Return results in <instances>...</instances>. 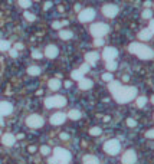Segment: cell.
Masks as SVG:
<instances>
[{
  "label": "cell",
  "mask_w": 154,
  "mask_h": 164,
  "mask_svg": "<svg viewBox=\"0 0 154 164\" xmlns=\"http://www.w3.org/2000/svg\"><path fill=\"white\" fill-rule=\"evenodd\" d=\"M128 51L131 52L132 55H135L137 58L143 59V61H147V59H153L154 58V51L151 48L145 46L143 43H138V42H132L128 46Z\"/></svg>",
  "instance_id": "cell-1"
},
{
  "label": "cell",
  "mask_w": 154,
  "mask_h": 164,
  "mask_svg": "<svg viewBox=\"0 0 154 164\" xmlns=\"http://www.w3.org/2000/svg\"><path fill=\"white\" fill-rule=\"evenodd\" d=\"M135 97H137V88L135 87H122L121 89L114 95V99H115L118 104H128V102H131Z\"/></svg>",
  "instance_id": "cell-2"
},
{
  "label": "cell",
  "mask_w": 154,
  "mask_h": 164,
  "mask_svg": "<svg viewBox=\"0 0 154 164\" xmlns=\"http://www.w3.org/2000/svg\"><path fill=\"white\" fill-rule=\"evenodd\" d=\"M110 32V26L107 25V23H94V25H91V27H89V33L95 38V39H102V36H105L107 33Z\"/></svg>",
  "instance_id": "cell-3"
},
{
  "label": "cell",
  "mask_w": 154,
  "mask_h": 164,
  "mask_svg": "<svg viewBox=\"0 0 154 164\" xmlns=\"http://www.w3.org/2000/svg\"><path fill=\"white\" fill-rule=\"evenodd\" d=\"M66 105V98L64 95H55V97H48L45 99V107L46 108H62Z\"/></svg>",
  "instance_id": "cell-4"
},
{
  "label": "cell",
  "mask_w": 154,
  "mask_h": 164,
  "mask_svg": "<svg viewBox=\"0 0 154 164\" xmlns=\"http://www.w3.org/2000/svg\"><path fill=\"white\" fill-rule=\"evenodd\" d=\"M120 150H121V144L115 138H111L108 141H105V144H104V151L107 154H110V155H117L120 153Z\"/></svg>",
  "instance_id": "cell-5"
},
{
  "label": "cell",
  "mask_w": 154,
  "mask_h": 164,
  "mask_svg": "<svg viewBox=\"0 0 154 164\" xmlns=\"http://www.w3.org/2000/svg\"><path fill=\"white\" fill-rule=\"evenodd\" d=\"M54 157L59 161V164H68L72 158V154L69 153L65 148H61V147H56L54 150Z\"/></svg>",
  "instance_id": "cell-6"
},
{
  "label": "cell",
  "mask_w": 154,
  "mask_h": 164,
  "mask_svg": "<svg viewBox=\"0 0 154 164\" xmlns=\"http://www.w3.org/2000/svg\"><path fill=\"white\" fill-rule=\"evenodd\" d=\"M43 122L45 120L38 114H32V115H29L26 118V125L30 127V128H40L43 125Z\"/></svg>",
  "instance_id": "cell-7"
},
{
  "label": "cell",
  "mask_w": 154,
  "mask_h": 164,
  "mask_svg": "<svg viewBox=\"0 0 154 164\" xmlns=\"http://www.w3.org/2000/svg\"><path fill=\"white\" fill-rule=\"evenodd\" d=\"M94 17H95V10H94V9H91V7L81 10V12H79V14H78V20H79V22H82V23L91 22Z\"/></svg>",
  "instance_id": "cell-8"
},
{
  "label": "cell",
  "mask_w": 154,
  "mask_h": 164,
  "mask_svg": "<svg viewBox=\"0 0 154 164\" xmlns=\"http://www.w3.org/2000/svg\"><path fill=\"white\" fill-rule=\"evenodd\" d=\"M118 56V51L115 48H111V46H107L104 51H102V59H105L107 62H111V61H115V58Z\"/></svg>",
  "instance_id": "cell-9"
},
{
  "label": "cell",
  "mask_w": 154,
  "mask_h": 164,
  "mask_svg": "<svg viewBox=\"0 0 154 164\" xmlns=\"http://www.w3.org/2000/svg\"><path fill=\"white\" fill-rule=\"evenodd\" d=\"M118 6H115V4H105L104 7H102V14L105 16V17H115L117 14H118Z\"/></svg>",
  "instance_id": "cell-10"
},
{
  "label": "cell",
  "mask_w": 154,
  "mask_h": 164,
  "mask_svg": "<svg viewBox=\"0 0 154 164\" xmlns=\"http://www.w3.org/2000/svg\"><path fill=\"white\" fill-rule=\"evenodd\" d=\"M121 161H122V164H134L137 161V154H135V151H134V150H127L125 153L122 154Z\"/></svg>",
  "instance_id": "cell-11"
},
{
  "label": "cell",
  "mask_w": 154,
  "mask_h": 164,
  "mask_svg": "<svg viewBox=\"0 0 154 164\" xmlns=\"http://www.w3.org/2000/svg\"><path fill=\"white\" fill-rule=\"evenodd\" d=\"M12 111H13V105L7 101H1L0 102V117H4V115H10Z\"/></svg>",
  "instance_id": "cell-12"
},
{
  "label": "cell",
  "mask_w": 154,
  "mask_h": 164,
  "mask_svg": "<svg viewBox=\"0 0 154 164\" xmlns=\"http://www.w3.org/2000/svg\"><path fill=\"white\" fill-rule=\"evenodd\" d=\"M66 120V114H64V112H56V114H54L52 117H51V124L52 125H62L64 122H65Z\"/></svg>",
  "instance_id": "cell-13"
},
{
  "label": "cell",
  "mask_w": 154,
  "mask_h": 164,
  "mask_svg": "<svg viewBox=\"0 0 154 164\" xmlns=\"http://www.w3.org/2000/svg\"><path fill=\"white\" fill-rule=\"evenodd\" d=\"M58 53H59V49L56 48L55 45H48L46 48H45V56L46 58H49V59H54V58H56L58 56Z\"/></svg>",
  "instance_id": "cell-14"
},
{
  "label": "cell",
  "mask_w": 154,
  "mask_h": 164,
  "mask_svg": "<svg viewBox=\"0 0 154 164\" xmlns=\"http://www.w3.org/2000/svg\"><path fill=\"white\" fill-rule=\"evenodd\" d=\"M14 141H16V137L13 135V134H3V137H1V142L6 145V147H12L13 144H14Z\"/></svg>",
  "instance_id": "cell-15"
},
{
  "label": "cell",
  "mask_w": 154,
  "mask_h": 164,
  "mask_svg": "<svg viewBox=\"0 0 154 164\" xmlns=\"http://www.w3.org/2000/svg\"><path fill=\"white\" fill-rule=\"evenodd\" d=\"M121 88H122V84L120 82V81H111L110 84H108V89H110V92L112 94V95H115Z\"/></svg>",
  "instance_id": "cell-16"
},
{
  "label": "cell",
  "mask_w": 154,
  "mask_h": 164,
  "mask_svg": "<svg viewBox=\"0 0 154 164\" xmlns=\"http://www.w3.org/2000/svg\"><path fill=\"white\" fill-rule=\"evenodd\" d=\"M98 59H99V55L97 52H87L85 53V61H87L88 65H94Z\"/></svg>",
  "instance_id": "cell-17"
},
{
  "label": "cell",
  "mask_w": 154,
  "mask_h": 164,
  "mask_svg": "<svg viewBox=\"0 0 154 164\" xmlns=\"http://www.w3.org/2000/svg\"><path fill=\"white\" fill-rule=\"evenodd\" d=\"M151 36H153V33L150 32L148 27H145V29H143V30H140V33H138V39H140V40H150Z\"/></svg>",
  "instance_id": "cell-18"
},
{
  "label": "cell",
  "mask_w": 154,
  "mask_h": 164,
  "mask_svg": "<svg viewBox=\"0 0 154 164\" xmlns=\"http://www.w3.org/2000/svg\"><path fill=\"white\" fill-rule=\"evenodd\" d=\"M78 84H79V89H82V91L91 89L92 85H94V82H92L91 79H87V78H84V79H82V81H79Z\"/></svg>",
  "instance_id": "cell-19"
},
{
  "label": "cell",
  "mask_w": 154,
  "mask_h": 164,
  "mask_svg": "<svg viewBox=\"0 0 154 164\" xmlns=\"http://www.w3.org/2000/svg\"><path fill=\"white\" fill-rule=\"evenodd\" d=\"M59 38L62 40H69V39L74 38V33L71 32V30H68V29H61L59 30Z\"/></svg>",
  "instance_id": "cell-20"
},
{
  "label": "cell",
  "mask_w": 154,
  "mask_h": 164,
  "mask_svg": "<svg viewBox=\"0 0 154 164\" xmlns=\"http://www.w3.org/2000/svg\"><path fill=\"white\" fill-rule=\"evenodd\" d=\"M48 85H49V88H51L52 91H58L59 88L62 87V82H61V79L54 78V79H51V81L48 82Z\"/></svg>",
  "instance_id": "cell-21"
},
{
  "label": "cell",
  "mask_w": 154,
  "mask_h": 164,
  "mask_svg": "<svg viewBox=\"0 0 154 164\" xmlns=\"http://www.w3.org/2000/svg\"><path fill=\"white\" fill-rule=\"evenodd\" d=\"M71 77H72L74 81H78V82H79V81H82V79H84V74H82L79 69H75V71H72V72H71Z\"/></svg>",
  "instance_id": "cell-22"
},
{
  "label": "cell",
  "mask_w": 154,
  "mask_h": 164,
  "mask_svg": "<svg viewBox=\"0 0 154 164\" xmlns=\"http://www.w3.org/2000/svg\"><path fill=\"white\" fill-rule=\"evenodd\" d=\"M27 74L30 77H38V75H40V68L39 66H29L27 68Z\"/></svg>",
  "instance_id": "cell-23"
},
{
  "label": "cell",
  "mask_w": 154,
  "mask_h": 164,
  "mask_svg": "<svg viewBox=\"0 0 154 164\" xmlns=\"http://www.w3.org/2000/svg\"><path fill=\"white\" fill-rule=\"evenodd\" d=\"M68 118H71V120H79L81 118V111L79 109H71L68 112Z\"/></svg>",
  "instance_id": "cell-24"
},
{
  "label": "cell",
  "mask_w": 154,
  "mask_h": 164,
  "mask_svg": "<svg viewBox=\"0 0 154 164\" xmlns=\"http://www.w3.org/2000/svg\"><path fill=\"white\" fill-rule=\"evenodd\" d=\"M84 164H99V160L94 155H85L84 157Z\"/></svg>",
  "instance_id": "cell-25"
},
{
  "label": "cell",
  "mask_w": 154,
  "mask_h": 164,
  "mask_svg": "<svg viewBox=\"0 0 154 164\" xmlns=\"http://www.w3.org/2000/svg\"><path fill=\"white\" fill-rule=\"evenodd\" d=\"M0 51H1V52L10 51V42L6 40V39H0Z\"/></svg>",
  "instance_id": "cell-26"
},
{
  "label": "cell",
  "mask_w": 154,
  "mask_h": 164,
  "mask_svg": "<svg viewBox=\"0 0 154 164\" xmlns=\"http://www.w3.org/2000/svg\"><path fill=\"white\" fill-rule=\"evenodd\" d=\"M145 104H147V98H145V97H138V98H137V107H138V108H143Z\"/></svg>",
  "instance_id": "cell-27"
},
{
  "label": "cell",
  "mask_w": 154,
  "mask_h": 164,
  "mask_svg": "<svg viewBox=\"0 0 154 164\" xmlns=\"http://www.w3.org/2000/svg\"><path fill=\"white\" fill-rule=\"evenodd\" d=\"M107 69H108V71H115V69H117V68H118V65H117V62H115V61H111V62H107Z\"/></svg>",
  "instance_id": "cell-28"
},
{
  "label": "cell",
  "mask_w": 154,
  "mask_h": 164,
  "mask_svg": "<svg viewBox=\"0 0 154 164\" xmlns=\"http://www.w3.org/2000/svg\"><path fill=\"white\" fill-rule=\"evenodd\" d=\"M102 81H105V82L110 84L111 81H114V77L111 75L110 72H105V74H102Z\"/></svg>",
  "instance_id": "cell-29"
},
{
  "label": "cell",
  "mask_w": 154,
  "mask_h": 164,
  "mask_svg": "<svg viewBox=\"0 0 154 164\" xmlns=\"http://www.w3.org/2000/svg\"><path fill=\"white\" fill-rule=\"evenodd\" d=\"M19 6L23 7V9H27V7L32 6V1H29V0H20V1H19Z\"/></svg>",
  "instance_id": "cell-30"
},
{
  "label": "cell",
  "mask_w": 154,
  "mask_h": 164,
  "mask_svg": "<svg viewBox=\"0 0 154 164\" xmlns=\"http://www.w3.org/2000/svg\"><path fill=\"white\" fill-rule=\"evenodd\" d=\"M89 134L94 135V137H97V135L101 134V128H99V127H92V128L89 130Z\"/></svg>",
  "instance_id": "cell-31"
},
{
  "label": "cell",
  "mask_w": 154,
  "mask_h": 164,
  "mask_svg": "<svg viewBox=\"0 0 154 164\" xmlns=\"http://www.w3.org/2000/svg\"><path fill=\"white\" fill-rule=\"evenodd\" d=\"M141 16H143L144 19H151V17H153V12L150 10V9H145V10L141 13Z\"/></svg>",
  "instance_id": "cell-32"
},
{
  "label": "cell",
  "mask_w": 154,
  "mask_h": 164,
  "mask_svg": "<svg viewBox=\"0 0 154 164\" xmlns=\"http://www.w3.org/2000/svg\"><path fill=\"white\" fill-rule=\"evenodd\" d=\"M25 17H26V20H29V22H33V20L36 19V16H35L33 13H29V12H25Z\"/></svg>",
  "instance_id": "cell-33"
},
{
  "label": "cell",
  "mask_w": 154,
  "mask_h": 164,
  "mask_svg": "<svg viewBox=\"0 0 154 164\" xmlns=\"http://www.w3.org/2000/svg\"><path fill=\"white\" fill-rule=\"evenodd\" d=\"M40 153L43 154V155H49V154H51V148H49L48 145H42V147H40Z\"/></svg>",
  "instance_id": "cell-34"
},
{
  "label": "cell",
  "mask_w": 154,
  "mask_h": 164,
  "mask_svg": "<svg viewBox=\"0 0 154 164\" xmlns=\"http://www.w3.org/2000/svg\"><path fill=\"white\" fill-rule=\"evenodd\" d=\"M42 56H43V53L39 52V51H33L32 52V58H35V59H42Z\"/></svg>",
  "instance_id": "cell-35"
},
{
  "label": "cell",
  "mask_w": 154,
  "mask_h": 164,
  "mask_svg": "<svg viewBox=\"0 0 154 164\" xmlns=\"http://www.w3.org/2000/svg\"><path fill=\"white\" fill-rule=\"evenodd\" d=\"M88 69H89V65L88 64H84V65L79 68V71L82 72V74H85V72H88Z\"/></svg>",
  "instance_id": "cell-36"
},
{
  "label": "cell",
  "mask_w": 154,
  "mask_h": 164,
  "mask_svg": "<svg viewBox=\"0 0 154 164\" xmlns=\"http://www.w3.org/2000/svg\"><path fill=\"white\" fill-rule=\"evenodd\" d=\"M145 137H147V138H153L154 140V128L153 130H148V131L145 132Z\"/></svg>",
  "instance_id": "cell-37"
},
{
  "label": "cell",
  "mask_w": 154,
  "mask_h": 164,
  "mask_svg": "<svg viewBox=\"0 0 154 164\" xmlns=\"http://www.w3.org/2000/svg\"><path fill=\"white\" fill-rule=\"evenodd\" d=\"M135 124H137V122L132 120V118H128V120H127V125H128V127H135Z\"/></svg>",
  "instance_id": "cell-38"
},
{
  "label": "cell",
  "mask_w": 154,
  "mask_h": 164,
  "mask_svg": "<svg viewBox=\"0 0 154 164\" xmlns=\"http://www.w3.org/2000/svg\"><path fill=\"white\" fill-rule=\"evenodd\" d=\"M52 27H54V29H61L62 25H61V22H54L52 23Z\"/></svg>",
  "instance_id": "cell-39"
},
{
  "label": "cell",
  "mask_w": 154,
  "mask_h": 164,
  "mask_svg": "<svg viewBox=\"0 0 154 164\" xmlns=\"http://www.w3.org/2000/svg\"><path fill=\"white\" fill-rule=\"evenodd\" d=\"M9 53H10L12 58H17V51H16V49H10Z\"/></svg>",
  "instance_id": "cell-40"
},
{
  "label": "cell",
  "mask_w": 154,
  "mask_h": 164,
  "mask_svg": "<svg viewBox=\"0 0 154 164\" xmlns=\"http://www.w3.org/2000/svg\"><path fill=\"white\" fill-rule=\"evenodd\" d=\"M148 29H150V32L154 35V19H151V20H150V26H148Z\"/></svg>",
  "instance_id": "cell-41"
},
{
  "label": "cell",
  "mask_w": 154,
  "mask_h": 164,
  "mask_svg": "<svg viewBox=\"0 0 154 164\" xmlns=\"http://www.w3.org/2000/svg\"><path fill=\"white\" fill-rule=\"evenodd\" d=\"M48 163H49V164H59V161L56 160L55 157H51V158L48 160Z\"/></svg>",
  "instance_id": "cell-42"
},
{
  "label": "cell",
  "mask_w": 154,
  "mask_h": 164,
  "mask_svg": "<svg viewBox=\"0 0 154 164\" xmlns=\"http://www.w3.org/2000/svg\"><path fill=\"white\" fill-rule=\"evenodd\" d=\"M102 43H104V40H102V39H95V42H94L95 46H102Z\"/></svg>",
  "instance_id": "cell-43"
},
{
  "label": "cell",
  "mask_w": 154,
  "mask_h": 164,
  "mask_svg": "<svg viewBox=\"0 0 154 164\" xmlns=\"http://www.w3.org/2000/svg\"><path fill=\"white\" fill-rule=\"evenodd\" d=\"M59 137H61V140H68V138H69V135H68L66 132H62Z\"/></svg>",
  "instance_id": "cell-44"
},
{
  "label": "cell",
  "mask_w": 154,
  "mask_h": 164,
  "mask_svg": "<svg viewBox=\"0 0 154 164\" xmlns=\"http://www.w3.org/2000/svg\"><path fill=\"white\" fill-rule=\"evenodd\" d=\"M14 49H16V51H19V49H23V45L22 43H16V45H14Z\"/></svg>",
  "instance_id": "cell-45"
},
{
  "label": "cell",
  "mask_w": 154,
  "mask_h": 164,
  "mask_svg": "<svg viewBox=\"0 0 154 164\" xmlns=\"http://www.w3.org/2000/svg\"><path fill=\"white\" fill-rule=\"evenodd\" d=\"M153 4V1H144V6L147 7V9H150V6Z\"/></svg>",
  "instance_id": "cell-46"
},
{
  "label": "cell",
  "mask_w": 154,
  "mask_h": 164,
  "mask_svg": "<svg viewBox=\"0 0 154 164\" xmlns=\"http://www.w3.org/2000/svg\"><path fill=\"white\" fill-rule=\"evenodd\" d=\"M51 6H52V3H51V1H46V3H45V9H49V7H51Z\"/></svg>",
  "instance_id": "cell-47"
},
{
  "label": "cell",
  "mask_w": 154,
  "mask_h": 164,
  "mask_svg": "<svg viewBox=\"0 0 154 164\" xmlns=\"http://www.w3.org/2000/svg\"><path fill=\"white\" fill-rule=\"evenodd\" d=\"M29 151H30V153H35V151H36V147H35V145H30V147H29Z\"/></svg>",
  "instance_id": "cell-48"
},
{
  "label": "cell",
  "mask_w": 154,
  "mask_h": 164,
  "mask_svg": "<svg viewBox=\"0 0 154 164\" xmlns=\"http://www.w3.org/2000/svg\"><path fill=\"white\" fill-rule=\"evenodd\" d=\"M75 10H77V12L81 10V6H79V4H75Z\"/></svg>",
  "instance_id": "cell-49"
},
{
  "label": "cell",
  "mask_w": 154,
  "mask_h": 164,
  "mask_svg": "<svg viewBox=\"0 0 154 164\" xmlns=\"http://www.w3.org/2000/svg\"><path fill=\"white\" fill-rule=\"evenodd\" d=\"M65 87H66V88L71 87V82H69V81H66V82H65Z\"/></svg>",
  "instance_id": "cell-50"
},
{
  "label": "cell",
  "mask_w": 154,
  "mask_h": 164,
  "mask_svg": "<svg viewBox=\"0 0 154 164\" xmlns=\"http://www.w3.org/2000/svg\"><path fill=\"white\" fill-rule=\"evenodd\" d=\"M0 125H4V121H3V117H0Z\"/></svg>",
  "instance_id": "cell-51"
},
{
  "label": "cell",
  "mask_w": 154,
  "mask_h": 164,
  "mask_svg": "<svg viewBox=\"0 0 154 164\" xmlns=\"http://www.w3.org/2000/svg\"><path fill=\"white\" fill-rule=\"evenodd\" d=\"M151 102H153V104H154V95H153V97H151Z\"/></svg>",
  "instance_id": "cell-52"
},
{
  "label": "cell",
  "mask_w": 154,
  "mask_h": 164,
  "mask_svg": "<svg viewBox=\"0 0 154 164\" xmlns=\"http://www.w3.org/2000/svg\"><path fill=\"white\" fill-rule=\"evenodd\" d=\"M0 134H1V130H0Z\"/></svg>",
  "instance_id": "cell-53"
}]
</instances>
